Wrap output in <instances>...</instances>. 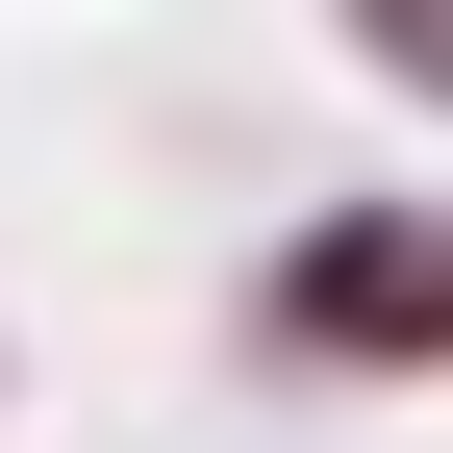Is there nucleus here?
Segmentation results:
<instances>
[{"instance_id": "nucleus-1", "label": "nucleus", "mask_w": 453, "mask_h": 453, "mask_svg": "<svg viewBox=\"0 0 453 453\" xmlns=\"http://www.w3.org/2000/svg\"><path fill=\"white\" fill-rule=\"evenodd\" d=\"M252 353H453V226H403V202L303 226L252 277Z\"/></svg>"}]
</instances>
